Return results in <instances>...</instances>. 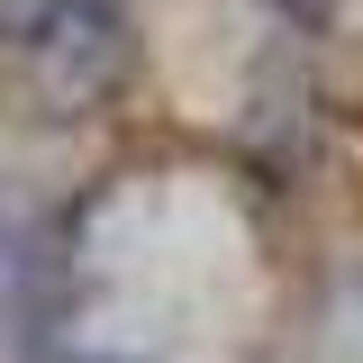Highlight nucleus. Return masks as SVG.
I'll return each instance as SVG.
<instances>
[{"label":"nucleus","mask_w":363,"mask_h":363,"mask_svg":"<svg viewBox=\"0 0 363 363\" xmlns=\"http://www.w3.org/2000/svg\"><path fill=\"white\" fill-rule=\"evenodd\" d=\"M128 73V0H55L37 45H28V82L45 109H91Z\"/></svg>","instance_id":"f257e3e1"},{"label":"nucleus","mask_w":363,"mask_h":363,"mask_svg":"<svg viewBox=\"0 0 363 363\" xmlns=\"http://www.w3.org/2000/svg\"><path fill=\"white\" fill-rule=\"evenodd\" d=\"M45 9H55V0H0V45H9V55H28L37 28H45Z\"/></svg>","instance_id":"f03ea898"}]
</instances>
